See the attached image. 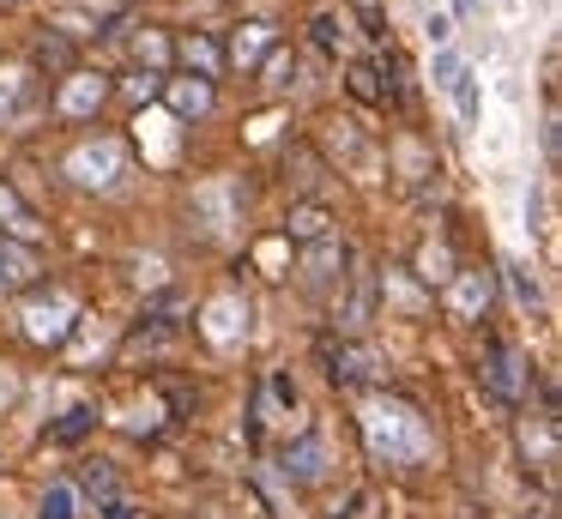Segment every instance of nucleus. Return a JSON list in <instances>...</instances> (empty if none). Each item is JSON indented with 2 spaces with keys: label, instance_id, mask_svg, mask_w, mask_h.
Returning a JSON list of instances; mask_svg holds the SVG:
<instances>
[{
  "label": "nucleus",
  "instance_id": "obj_1",
  "mask_svg": "<svg viewBox=\"0 0 562 519\" xmlns=\"http://www.w3.org/2000/svg\"><path fill=\"white\" fill-rule=\"evenodd\" d=\"M357 429H363V447H369V459H375V465L417 471V465H429V459H436V429H429V417L412 405V398H393V393L363 398Z\"/></svg>",
  "mask_w": 562,
  "mask_h": 519
},
{
  "label": "nucleus",
  "instance_id": "obj_2",
  "mask_svg": "<svg viewBox=\"0 0 562 519\" xmlns=\"http://www.w3.org/2000/svg\"><path fill=\"white\" fill-rule=\"evenodd\" d=\"M61 176L74 181L79 193H115V188L127 181V145L115 139V133L74 145V151L61 157Z\"/></svg>",
  "mask_w": 562,
  "mask_h": 519
},
{
  "label": "nucleus",
  "instance_id": "obj_3",
  "mask_svg": "<svg viewBox=\"0 0 562 519\" xmlns=\"http://www.w3.org/2000/svg\"><path fill=\"white\" fill-rule=\"evenodd\" d=\"M477 381H484V393L496 405H526V393H532V362H526V350L514 338L490 332L484 357H477Z\"/></svg>",
  "mask_w": 562,
  "mask_h": 519
},
{
  "label": "nucleus",
  "instance_id": "obj_4",
  "mask_svg": "<svg viewBox=\"0 0 562 519\" xmlns=\"http://www.w3.org/2000/svg\"><path fill=\"white\" fill-rule=\"evenodd\" d=\"M25 338L31 345H43V350H55V345H67L74 338V326H79V296L67 284H49V290H37V296L25 302Z\"/></svg>",
  "mask_w": 562,
  "mask_h": 519
},
{
  "label": "nucleus",
  "instance_id": "obj_5",
  "mask_svg": "<svg viewBox=\"0 0 562 519\" xmlns=\"http://www.w3.org/2000/svg\"><path fill=\"white\" fill-rule=\"evenodd\" d=\"M110 91H115V84L103 79V72L74 67V72L61 79V91H55V103H49V109H55V121H91L103 103H110Z\"/></svg>",
  "mask_w": 562,
  "mask_h": 519
},
{
  "label": "nucleus",
  "instance_id": "obj_6",
  "mask_svg": "<svg viewBox=\"0 0 562 519\" xmlns=\"http://www.w3.org/2000/svg\"><path fill=\"white\" fill-rule=\"evenodd\" d=\"M200 332H206V345L218 350H236L248 338V296L243 290H218V296L206 302V314H200Z\"/></svg>",
  "mask_w": 562,
  "mask_h": 519
},
{
  "label": "nucleus",
  "instance_id": "obj_7",
  "mask_svg": "<svg viewBox=\"0 0 562 519\" xmlns=\"http://www.w3.org/2000/svg\"><path fill=\"white\" fill-rule=\"evenodd\" d=\"M345 266H351V248H345L339 236H321L303 248V260H296V278H303V290H339L345 284Z\"/></svg>",
  "mask_w": 562,
  "mask_h": 519
},
{
  "label": "nucleus",
  "instance_id": "obj_8",
  "mask_svg": "<svg viewBox=\"0 0 562 519\" xmlns=\"http://www.w3.org/2000/svg\"><path fill=\"white\" fill-rule=\"evenodd\" d=\"M490 296H496V284H490L484 266H460V272L448 278V314L465 326L490 320Z\"/></svg>",
  "mask_w": 562,
  "mask_h": 519
},
{
  "label": "nucleus",
  "instance_id": "obj_9",
  "mask_svg": "<svg viewBox=\"0 0 562 519\" xmlns=\"http://www.w3.org/2000/svg\"><path fill=\"white\" fill-rule=\"evenodd\" d=\"M321 362H327L333 386H369L375 381V357L357 338H321Z\"/></svg>",
  "mask_w": 562,
  "mask_h": 519
},
{
  "label": "nucleus",
  "instance_id": "obj_10",
  "mask_svg": "<svg viewBox=\"0 0 562 519\" xmlns=\"http://www.w3.org/2000/svg\"><path fill=\"white\" fill-rule=\"evenodd\" d=\"M0 236H7V241H19V248H37V241L49 236V229H43V217L31 212L25 200H19V188H13V181H0Z\"/></svg>",
  "mask_w": 562,
  "mask_h": 519
},
{
  "label": "nucleus",
  "instance_id": "obj_11",
  "mask_svg": "<svg viewBox=\"0 0 562 519\" xmlns=\"http://www.w3.org/2000/svg\"><path fill=\"white\" fill-rule=\"evenodd\" d=\"M194 217L212 229V236H224V229L243 217V205H236V181H200L194 188Z\"/></svg>",
  "mask_w": 562,
  "mask_h": 519
},
{
  "label": "nucleus",
  "instance_id": "obj_12",
  "mask_svg": "<svg viewBox=\"0 0 562 519\" xmlns=\"http://www.w3.org/2000/svg\"><path fill=\"white\" fill-rule=\"evenodd\" d=\"M158 97L170 103V115H176V121H206V115H212V103H218V97H212V84H206V79H194V72H188V79H164V84H158Z\"/></svg>",
  "mask_w": 562,
  "mask_h": 519
},
{
  "label": "nucleus",
  "instance_id": "obj_13",
  "mask_svg": "<svg viewBox=\"0 0 562 519\" xmlns=\"http://www.w3.org/2000/svg\"><path fill=\"white\" fill-rule=\"evenodd\" d=\"M31 91H37L31 67L0 60V127H19V121H31Z\"/></svg>",
  "mask_w": 562,
  "mask_h": 519
},
{
  "label": "nucleus",
  "instance_id": "obj_14",
  "mask_svg": "<svg viewBox=\"0 0 562 519\" xmlns=\"http://www.w3.org/2000/svg\"><path fill=\"white\" fill-rule=\"evenodd\" d=\"M43 278V260L37 248H19V241L0 236V296H19V290H37Z\"/></svg>",
  "mask_w": 562,
  "mask_h": 519
},
{
  "label": "nucleus",
  "instance_id": "obj_15",
  "mask_svg": "<svg viewBox=\"0 0 562 519\" xmlns=\"http://www.w3.org/2000/svg\"><path fill=\"white\" fill-rule=\"evenodd\" d=\"M284 477L315 489V483L327 477V441H321V435H303V441L284 447Z\"/></svg>",
  "mask_w": 562,
  "mask_h": 519
},
{
  "label": "nucleus",
  "instance_id": "obj_16",
  "mask_svg": "<svg viewBox=\"0 0 562 519\" xmlns=\"http://www.w3.org/2000/svg\"><path fill=\"white\" fill-rule=\"evenodd\" d=\"M272 48H279V31H272V24H236L231 43H224V60H231V67H260Z\"/></svg>",
  "mask_w": 562,
  "mask_h": 519
},
{
  "label": "nucleus",
  "instance_id": "obj_17",
  "mask_svg": "<svg viewBox=\"0 0 562 519\" xmlns=\"http://www.w3.org/2000/svg\"><path fill=\"white\" fill-rule=\"evenodd\" d=\"M520 447L538 471H557V405H544V417L520 422Z\"/></svg>",
  "mask_w": 562,
  "mask_h": 519
},
{
  "label": "nucleus",
  "instance_id": "obj_18",
  "mask_svg": "<svg viewBox=\"0 0 562 519\" xmlns=\"http://www.w3.org/2000/svg\"><path fill=\"white\" fill-rule=\"evenodd\" d=\"M284 236H291L296 248H308V241L333 236V212L321 200H296L291 212H284Z\"/></svg>",
  "mask_w": 562,
  "mask_h": 519
},
{
  "label": "nucleus",
  "instance_id": "obj_19",
  "mask_svg": "<svg viewBox=\"0 0 562 519\" xmlns=\"http://www.w3.org/2000/svg\"><path fill=\"white\" fill-rule=\"evenodd\" d=\"M369 320H375V278L357 272L351 290H345V302H339V326H345V332H363Z\"/></svg>",
  "mask_w": 562,
  "mask_h": 519
},
{
  "label": "nucleus",
  "instance_id": "obj_20",
  "mask_svg": "<svg viewBox=\"0 0 562 519\" xmlns=\"http://www.w3.org/2000/svg\"><path fill=\"white\" fill-rule=\"evenodd\" d=\"M176 55H182V60H188V72H194V79H206V84L218 79V67H224V48L212 43V36H200V31H194V36H182V43H176Z\"/></svg>",
  "mask_w": 562,
  "mask_h": 519
},
{
  "label": "nucleus",
  "instance_id": "obj_21",
  "mask_svg": "<svg viewBox=\"0 0 562 519\" xmlns=\"http://www.w3.org/2000/svg\"><path fill=\"white\" fill-rule=\"evenodd\" d=\"M502 278H508L520 314H538V308H544V290H538V278H532V266H526V260H502Z\"/></svg>",
  "mask_w": 562,
  "mask_h": 519
},
{
  "label": "nucleus",
  "instance_id": "obj_22",
  "mask_svg": "<svg viewBox=\"0 0 562 519\" xmlns=\"http://www.w3.org/2000/svg\"><path fill=\"white\" fill-rule=\"evenodd\" d=\"M453 272H460V266H453L448 241H424V248H417V278H424V284H448Z\"/></svg>",
  "mask_w": 562,
  "mask_h": 519
},
{
  "label": "nucleus",
  "instance_id": "obj_23",
  "mask_svg": "<svg viewBox=\"0 0 562 519\" xmlns=\"http://www.w3.org/2000/svg\"><path fill=\"white\" fill-rule=\"evenodd\" d=\"M37 67H43V72H61V79H67V72L79 67V60H74V43L49 31V36H43V43H37Z\"/></svg>",
  "mask_w": 562,
  "mask_h": 519
},
{
  "label": "nucleus",
  "instance_id": "obj_24",
  "mask_svg": "<svg viewBox=\"0 0 562 519\" xmlns=\"http://www.w3.org/2000/svg\"><path fill=\"white\" fill-rule=\"evenodd\" d=\"M448 91H453V115H460V127H477V72L460 67V79H453Z\"/></svg>",
  "mask_w": 562,
  "mask_h": 519
},
{
  "label": "nucleus",
  "instance_id": "obj_25",
  "mask_svg": "<svg viewBox=\"0 0 562 519\" xmlns=\"http://www.w3.org/2000/svg\"><path fill=\"white\" fill-rule=\"evenodd\" d=\"M260 72H267V79H260L267 91H291V84H296V55H291V48H272V55L260 60Z\"/></svg>",
  "mask_w": 562,
  "mask_h": 519
},
{
  "label": "nucleus",
  "instance_id": "obj_26",
  "mask_svg": "<svg viewBox=\"0 0 562 519\" xmlns=\"http://www.w3.org/2000/svg\"><path fill=\"white\" fill-rule=\"evenodd\" d=\"M91 429H98V410H91V405H74V410H67V417L49 429V441L67 447V441H79V435H91Z\"/></svg>",
  "mask_w": 562,
  "mask_h": 519
},
{
  "label": "nucleus",
  "instance_id": "obj_27",
  "mask_svg": "<svg viewBox=\"0 0 562 519\" xmlns=\"http://www.w3.org/2000/svg\"><path fill=\"white\" fill-rule=\"evenodd\" d=\"M43 519H79L74 483H49V495H43Z\"/></svg>",
  "mask_w": 562,
  "mask_h": 519
},
{
  "label": "nucleus",
  "instance_id": "obj_28",
  "mask_svg": "<svg viewBox=\"0 0 562 519\" xmlns=\"http://www.w3.org/2000/svg\"><path fill=\"white\" fill-rule=\"evenodd\" d=\"M351 97H357V103H387V91H381V72H375V67H351Z\"/></svg>",
  "mask_w": 562,
  "mask_h": 519
},
{
  "label": "nucleus",
  "instance_id": "obj_29",
  "mask_svg": "<svg viewBox=\"0 0 562 519\" xmlns=\"http://www.w3.org/2000/svg\"><path fill=\"white\" fill-rule=\"evenodd\" d=\"M134 55H139V60H146V67H151V72H158V67H164V60H170V43H164V36H158V31H139V36H134Z\"/></svg>",
  "mask_w": 562,
  "mask_h": 519
},
{
  "label": "nucleus",
  "instance_id": "obj_30",
  "mask_svg": "<svg viewBox=\"0 0 562 519\" xmlns=\"http://www.w3.org/2000/svg\"><path fill=\"white\" fill-rule=\"evenodd\" d=\"M460 67H465V60H460V48L448 43V48H436V67H429V79H436L441 91H448V84L460 79Z\"/></svg>",
  "mask_w": 562,
  "mask_h": 519
},
{
  "label": "nucleus",
  "instance_id": "obj_31",
  "mask_svg": "<svg viewBox=\"0 0 562 519\" xmlns=\"http://www.w3.org/2000/svg\"><path fill=\"white\" fill-rule=\"evenodd\" d=\"M86 489H91V495H103V501H115V471L103 465V459L86 471Z\"/></svg>",
  "mask_w": 562,
  "mask_h": 519
},
{
  "label": "nucleus",
  "instance_id": "obj_32",
  "mask_svg": "<svg viewBox=\"0 0 562 519\" xmlns=\"http://www.w3.org/2000/svg\"><path fill=\"white\" fill-rule=\"evenodd\" d=\"M526 229H532V236H550V224H544V193H538V188H526Z\"/></svg>",
  "mask_w": 562,
  "mask_h": 519
},
{
  "label": "nucleus",
  "instance_id": "obj_33",
  "mask_svg": "<svg viewBox=\"0 0 562 519\" xmlns=\"http://www.w3.org/2000/svg\"><path fill=\"white\" fill-rule=\"evenodd\" d=\"M424 36H429V43H436V48H448V43H453V19H448V12H429Z\"/></svg>",
  "mask_w": 562,
  "mask_h": 519
},
{
  "label": "nucleus",
  "instance_id": "obj_34",
  "mask_svg": "<svg viewBox=\"0 0 562 519\" xmlns=\"http://www.w3.org/2000/svg\"><path fill=\"white\" fill-rule=\"evenodd\" d=\"M158 72H134V84H127V97H134V103H151V97H158Z\"/></svg>",
  "mask_w": 562,
  "mask_h": 519
},
{
  "label": "nucleus",
  "instance_id": "obj_35",
  "mask_svg": "<svg viewBox=\"0 0 562 519\" xmlns=\"http://www.w3.org/2000/svg\"><path fill=\"white\" fill-rule=\"evenodd\" d=\"M315 43L321 48H339V19H327V12H321V19H315Z\"/></svg>",
  "mask_w": 562,
  "mask_h": 519
},
{
  "label": "nucleus",
  "instance_id": "obj_36",
  "mask_svg": "<svg viewBox=\"0 0 562 519\" xmlns=\"http://www.w3.org/2000/svg\"><path fill=\"white\" fill-rule=\"evenodd\" d=\"M103 519H134V507H127L122 495H115V501H103Z\"/></svg>",
  "mask_w": 562,
  "mask_h": 519
},
{
  "label": "nucleus",
  "instance_id": "obj_37",
  "mask_svg": "<svg viewBox=\"0 0 562 519\" xmlns=\"http://www.w3.org/2000/svg\"><path fill=\"white\" fill-rule=\"evenodd\" d=\"M453 12H460V19H472V12H477V0H453Z\"/></svg>",
  "mask_w": 562,
  "mask_h": 519
},
{
  "label": "nucleus",
  "instance_id": "obj_38",
  "mask_svg": "<svg viewBox=\"0 0 562 519\" xmlns=\"http://www.w3.org/2000/svg\"><path fill=\"white\" fill-rule=\"evenodd\" d=\"M7 398H13V381H7V374H0V405H7Z\"/></svg>",
  "mask_w": 562,
  "mask_h": 519
},
{
  "label": "nucleus",
  "instance_id": "obj_39",
  "mask_svg": "<svg viewBox=\"0 0 562 519\" xmlns=\"http://www.w3.org/2000/svg\"><path fill=\"white\" fill-rule=\"evenodd\" d=\"M0 7H25V0H0Z\"/></svg>",
  "mask_w": 562,
  "mask_h": 519
},
{
  "label": "nucleus",
  "instance_id": "obj_40",
  "mask_svg": "<svg viewBox=\"0 0 562 519\" xmlns=\"http://www.w3.org/2000/svg\"><path fill=\"white\" fill-rule=\"evenodd\" d=\"M502 7H514V0H502Z\"/></svg>",
  "mask_w": 562,
  "mask_h": 519
},
{
  "label": "nucleus",
  "instance_id": "obj_41",
  "mask_svg": "<svg viewBox=\"0 0 562 519\" xmlns=\"http://www.w3.org/2000/svg\"><path fill=\"white\" fill-rule=\"evenodd\" d=\"M0 519H7V514H0Z\"/></svg>",
  "mask_w": 562,
  "mask_h": 519
}]
</instances>
